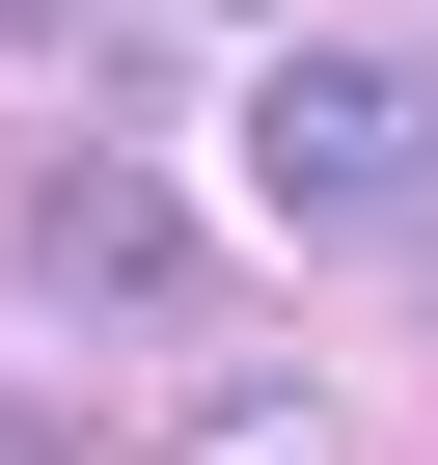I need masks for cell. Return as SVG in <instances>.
<instances>
[{
	"label": "cell",
	"mask_w": 438,
	"mask_h": 465,
	"mask_svg": "<svg viewBox=\"0 0 438 465\" xmlns=\"http://www.w3.org/2000/svg\"><path fill=\"white\" fill-rule=\"evenodd\" d=\"M247 192L302 219V247H411V219H438V55L302 28V55L247 83Z\"/></svg>",
	"instance_id": "1"
},
{
	"label": "cell",
	"mask_w": 438,
	"mask_h": 465,
	"mask_svg": "<svg viewBox=\"0 0 438 465\" xmlns=\"http://www.w3.org/2000/svg\"><path fill=\"white\" fill-rule=\"evenodd\" d=\"M28 302H83V329H192L219 247H192V192H164L137 137H83V164H28Z\"/></svg>",
	"instance_id": "2"
},
{
	"label": "cell",
	"mask_w": 438,
	"mask_h": 465,
	"mask_svg": "<svg viewBox=\"0 0 438 465\" xmlns=\"http://www.w3.org/2000/svg\"><path fill=\"white\" fill-rule=\"evenodd\" d=\"M164 465H356V411H329V383H192Z\"/></svg>",
	"instance_id": "3"
},
{
	"label": "cell",
	"mask_w": 438,
	"mask_h": 465,
	"mask_svg": "<svg viewBox=\"0 0 438 465\" xmlns=\"http://www.w3.org/2000/svg\"><path fill=\"white\" fill-rule=\"evenodd\" d=\"M0 465H110V438H83V411H28V383H0Z\"/></svg>",
	"instance_id": "4"
},
{
	"label": "cell",
	"mask_w": 438,
	"mask_h": 465,
	"mask_svg": "<svg viewBox=\"0 0 438 465\" xmlns=\"http://www.w3.org/2000/svg\"><path fill=\"white\" fill-rule=\"evenodd\" d=\"M28 28H83V0H0V55H28Z\"/></svg>",
	"instance_id": "5"
},
{
	"label": "cell",
	"mask_w": 438,
	"mask_h": 465,
	"mask_svg": "<svg viewBox=\"0 0 438 465\" xmlns=\"http://www.w3.org/2000/svg\"><path fill=\"white\" fill-rule=\"evenodd\" d=\"M411 302H438V219H411Z\"/></svg>",
	"instance_id": "6"
},
{
	"label": "cell",
	"mask_w": 438,
	"mask_h": 465,
	"mask_svg": "<svg viewBox=\"0 0 438 465\" xmlns=\"http://www.w3.org/2000/svg\"><path fill=\"white\" fill-rule=\"evenodd\" d=\"M192 28H247V0H192Z\"/></svg>",
	"instance_id": "7"
}]
</instances>
